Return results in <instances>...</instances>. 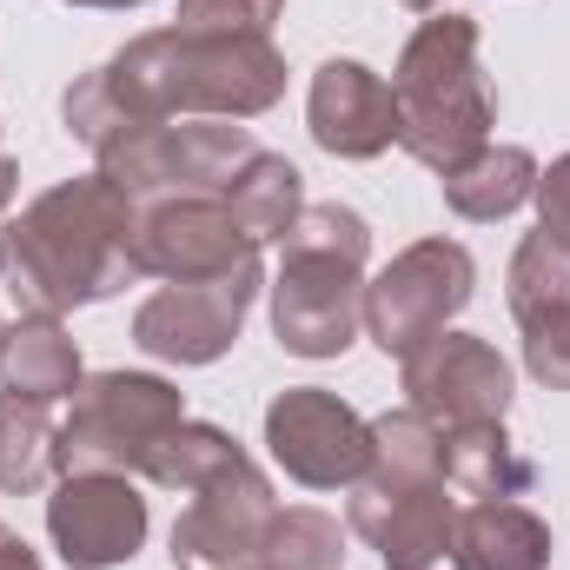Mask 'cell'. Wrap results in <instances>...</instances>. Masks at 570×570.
Segmentation results:
<instances>
[{"label":"cell","mask_w":570,"mask_h":570,"mask_svg":"<svg viewBox=\"0 0 570 570\" xmlns=\"http://www.w3.org/2000/svg\"><path fill=\"white\" fill-rule=\"evenodd\" d=\"M285 94V60L266 33H140L100 73H80L60 100L67 134L114 153L166 120H253Z\"/></svg>","instance_id":"obj_1"},{"label":"cell","mask_w":570,"mask_h":570,"mask_svg":"<svg viewBox=\"0 0 570 570\" xmlns=\"http://www.w3.org/2000/svg\"><path fill=\"white\" fill-rule=\"evenodd\" d=\"M134 226H140V213L127 206V193L107 173H87V179H67V186L40 193L7 226L13 292L33 312H53V318L120 292L127 279H140Z\"/></svg>","instance_id":"obj_2"},{"label":"cell","mask_w":570,"mask_h":570,"mask_svg":"<svg viewBox=\"0 0 570 570\" xmlns=\"http://www.w3.org/2000/svg\"><path fill=\"white\" fill-rule=\"evenodd\" d=\"M392 100H399V146L431 166L438 179L458 173L478 146H491V87L478 73V20L471 13H431L425 27L405 40L399 73H392Z\"/></svg>","instance_id":"obj_3"},{"label":"cell","mask_w":570,"mask_h":570,"mask_svg":"<svg viewBox=\"0 0 570 570\" xmlns=\"http://www.w3.org/2000/svg\"><path fill=\"white\" fill-rule=\"evenodd\" d=\"M365 253H372V226L325 199L305 206L285 233V266L273 279V332L292 358H338L358 325H365Z\"/></svg>","instance_id":"obj_4"},{"label":"cell","mask_w":570,"mask_h":570,"mask_svg":"<svg viewBox=\"0 0 570 570\" xmlns=\"http://www.w3.org/2000/svg\"><path fill=\"white\" fill-rule=\"evenodd\" d=\"M253 153L259 146L239 120H166L100 153V173L127 193L134 213H146L159 199H219Z\"/></svg>","instance_id":"obj_5"},{"label":"cell","mask_w":570,"mask_h":570,"mask_svg":"<svg viewBox=\"0 0 570 570\" xmlns=\"http://www.w3.org/2000/svg\"><path fill=\"white\" fill-rule=\"evenodd\" d=\"M186 419V399L153 372H100L73 392V419L53 438V471H146L159 438Z\"/></svg>","instance_id":"obj_6"},{"label":"cell","mask_w":570,"mask_h":570,"mask_svg":"<svg viewBox=\"0 0 570 570\" xmlns=\"http://www.w3.org/2000/svg\"><path fill=\"white\" fill-rule=\"evenodd\" d=\"M471 285H478V266L458 239H419L365 285V332L392 358H405L471 305Z\"/></svg>","instance_id":"obj_7"},{"label":"cell","mask_w":570,"mask_h":570,"mask_svg":"<svg viewBox=\"0 0 570 570\" xmlns=\"http://www.w3.org/2000/svg\"><path fill=\"white\" fill-rule=\"evenodd\" d=\"M266 279V266H239V273H219V279H186V285H159L134 312V345L146 358H166V365H213L239 325H246V305Z\"/></svg>","instance_id":"obj_8"},{"label":"cell","mask_w":570,"mask_h":570,"mask_svg":"<svg viewBox=\"0 0 570 570\" xmlns=\"http://www.w3.org/2000/svg\"><path fill=\"white\" fill-rule=\"evenodd\" d=\"M266 444L285 464V478L312 491H338L372 471V419H358L338 392L318 385H292L266 405Z\"/></svg>","instance_id":"obj_9"},{"label":"cell","mask_w":570,"mask_h":570,"mask_svg":"<svg viewBox=\"0 0 570 570\" xmlns=\"http://www.w3.org/2000/svg\"><path fill=\"white\" fill-rule=\"evenodd\" d=\"M279 504L273 484L253 458H239L233 471H219L213 484L193 491V504L173 524V564L179 570H246L259 564V544L273 531Z\"/></svg>","instance_id":"obj_10"},{"label":"cell","mask_w":570,"mask_h":570,"mask_svg":"<svg viewBox=\"0 0 570 570\" xmlns=\"http://www.w3.org/2000/svg\"><path fill=\"white\" fill-rule=\"evenodd\" d=\"M399 365H405L412 412L438 431L491 425V419H504V405H511V365H504L498 345H484L478 332H438L419 352H405Z\"/></svg>","instance_id":"obj_11"},{"label":"cell","mask_w":570,"mask_h":570,"mask_svg":"<svg viewBox=\"0 0 570 570\" xmlns=\"http://www.w3.org/2000/svg\"><path fill=\"white\" fill-rule=\"evenodd\" d=\"M253 259H259V246L233 226L226 199H159L134 226L140 279H166V285L219 279V273H239Z\"/></svg>","instance_id":"obj_12"},{"label":"cell","mask_w":570,"mask_h":570,"mask_svg":"<svg viewBox=\"0 0 570 570\" xmlns=\"http://www.w3.org/2000/svg\"><path fill=\"white\" fill-rule=\"evenodd\" d=\"M47 538L73 570H114L146 544V498L127 471H67L47 498Z\"/></svg>","instance_id":"obj_13"},{"label":"cell","mask_w":570,"mask_h":570,"mask_svg":"<svg viewBox=\"0 0 570 570\" xmlns=\"http://www.w3.org/2000/svg\"><path fill=\"white\" fill-rule=\"evenodd\" d=\"M458 504L444 498V478H379L365 471L352 484V531L385 558V570H431L451 551Z\"/></svg>","instance_id":"obj_14"},{"label":"cell","mask_w":570,"mask_h":570,"mask_svg":"<svg viewBox=\"0 0 570 570\" xmlns=\"http://www.w3.org/2000/svg\"><path fill=\"white\" fill-rule=\"evenodd\" d=\"M305 120H312V140L338 159H379L385 146H399V100L358 60H325L312 73Z\"/></svg>","instance_id":"obj_15"},{"label":"cell","mask_w":570,"mask_h":570,"mask_svg":"<svg viewBox=\"0 0 570 570\" xmlns=\"http://www.w3.org/2000/svg\"><path fill=\"white\" fill-rule=\"evenodd\" d=\"M451 570H544L551 564V524L518 498H478L451 524Z\"/></svg>","instance_id":"obj_16"},{"label":"cell","mask_w":570,"mask_h":570,"mask_svg":"<svg viewBox=\"0 0 570 570\" xmlns=\"http://www.w3.org/2000/svg\"><path fill=\"white\" fill-rule=\"evenodd\" d=\"M0 385L13 399H33V405H53V399L80 392V352H73V338L60 332L53 312H27L20 325H7V338H0Z\"/></svg>","instance_id":"obj_17"},{"label":"cell","mask_w":570,"mask_h":570,"mask_svg":"<svg viewBox=\"0 0 570 570\" xmlns=\"http://www.w3.org/2000/svg\"><path fill=\"white\" fill-rule=\"evenodd\" d=\"M438 471L464 498H524L538 484V464L504 438V419L491 425H458L438 431Z\"/></svg>","instance_id":"obj_18"},{"label":"cell","mask_w":570,"mask_h":570,"mask_svg":"<svg viewBox=\"0 0 570 570\" xmlns=\"http://www.w3.org/2000/svg\"><path fill=\"white\" fill-rule=\"evenodd\" d=\"M438 186H444V206L458 219H504V213H518L538 193V159L524 146H478Z\"/></svg>","instance_id":"obj_19"},{"label":"cell","mask_w":570,"mask_h":570,"mask_svg":"<svg viewBox=\"0 0 570 570\" xmlns=\"http://www.w3.org/2000/svg\"><path fill=\"white\" fill-rule=\"evenodd\" d=\"M226 199V213H233V226L253 239V246H266V239H285L292 233V219L305 213V186H298V166L279 159V153H253L246 159V173L219 193Z\"/></svg>","instance_id":"obj_20"},{"label":"cell","mask_w":570,"mask_h":570,"mask_svg":"<svg viewBox=\"0 0 570 570\" xmlns=\"http://www.w3.org/2000/svg\"><path fill=\"white\" fill-rule=\"evenodd\" d=\"M239 458H246V451H239L219 425L179 419V425L159 438V451L146 458V478H153V484H166V491H199V484H213L219 471H233Z\"/></svg>","instance_id":"obj_21"},{"label":"cell","mask_w":570,"mask_h":570,"mask_svg":"<svg viewBox=\"0 0 570 570\" xmlns=\"http://www.w3.org/2000/svg\"><path fill=\"white\" fill-rule=\"evenodd\" d=\"M53 438L47 405L0 392V491H40V478L53 471Z\"/></svg>","instance_id":"obj_22"},{"label":"cell","mask_w":570,"mask_h":570,"mask_svg":"<svg viewBox=\"0 0 570 570\" xmlns=\"http://www.w3.org/2000/svg\"><path fill=\"white\" fill-rule=\"evenodd\" d=\"M338 558H345V531L325 511H279L259 544V570H338Z\"/></svg>","instance_id":"obj_23"},{"label":"cell","mask_w":570,"mask_h":570,"mask_svg":"<svg viewBox=\"0 0 570 570\" xmlns=\"http://www.w3.org/2000/svg\"><path fill=\"white\" fill-rule=\"evenodd\" d=\"M558 305H570V246H558L551 233H531L511 259V312L518 325H531Z\"/></svg>","instance_id":"obj_24"},{"label":"cell","mask_w":570,"mask_h":570,"mask_svg":"<svg viewBox=\"0 0 570 570\" xmlns=\"http://www.w3.org/2000/svg\"><path fill=\"white\" fill-rule=\"evenodd\" d=\"M285 0H179V33H266Z\"/></svg>","instance_id":"obj_25"},{"label":"cell","mask_w":570,"mask_h":570,"mask_svg":"<svg viewBox=\"0 0 570 570\" xmlns=\"http://www.w3.org/2000/svg\"><path fill=\"white\" fill-rule=\"evenodd\" d=\"M524 365H531L538 385L570 392V305H558V312H544V318L524 325Z\"/></svg>","instance_id":"obj_26"},{"label":"cell","mask_w":570,"mask_h":570,"mask_svg":"<svg viewBox=\"0 0 570 570\" xmlns=\"http://www.w3.org/2000/svg\"><path fill=\"white\" fill-rule=\"evenodd\" d=\"M538 233H551L558 246H570V153L551 159V173H538Z\"/></svg>","instance_id":"obj_27"},{"label":"cell","mask_w":570,"mask_h":570,"mask_svg":"<svg viewBox=\"0 0 570 570\" xmlns=\"http://www.w3.org/2000/svg\"><path fill=\"white\" fill-rule=\"evenodd\" d=\"M0 570H40V558H33L13 531H0Z\"/></svg>","instance_id":"obj_28"},{"label":"cell","mask_w":570,"mask_h":570,"mask_svg":"<svg viewBox=\"0 0 570 570\" xmlns=\"http://www.w3.org/2000/svg\"><path fill=\"white\" fill-rule=\"evenodd\" d=\"M13 186H20V166H13V159H7V153H0V213H7V206H13Z\"/></svg>","instance_id":"obj_29"},{"label":"cell","mask_w":570,"mask_h":570,"mask_svg":"<svg viewBox=\"0 0 570 570\" xmlns=\"http://www.w3.org/2000/svg\"><path fill=\"white\" fill-rule=\"evenodd\" d=\"M73 7H140V0H73Z\"/></svg>","instance_id":"obj_30"},{"label":"cell","mask_w":570,"mask_h":570,"mask_svg":"<svg viewBox=\"0 0 570 570\" xmlns=\"http://www.w3.org/2000/svg\"><path fill=\"white\" fill-rule=\"evenodd\" d=\"M405 7H419V13H438V7H444V0H405Z\"/></svg>","instance_id":"obj_31"},{"label":"cell","mask_w":570,"mask_h":570,"mask_svg":"<svg viewBox=\"0 0 570 570\" xmlns=\"http://www.w3.org/2000/svg\"><path fill=\"white\" fill-rule=\"evenodd\" d=\"M0 273H7V233H0Z\"/></svg>","instance_id":"obj_32"},{"label":"cell","mask_w":570,"mask_h":570,"mask_svg":"<svg viewBox=\"0 0 570 570\" xmlns=\"http://www.w3.org/2000/svg\"><path fill=\"white\" fill-rule=\"evenodd\" d=\"M0 338H7V325H0Z\"/></svg>","instance_id":"obj_33"}]
</instances>
